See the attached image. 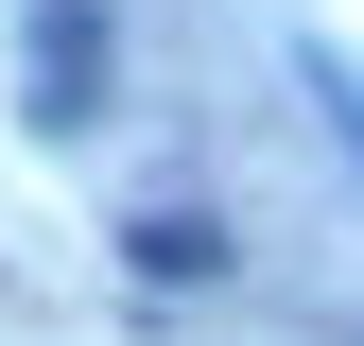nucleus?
Listing matches in <instances>:
<instances>
[{"mask_svg": "<svg viewBox=\"0 0 364 346\" xmlns=\"http://www.w3.org/2000/svg\"><path fill=\"white\" fill-rule=\"evenodd\" d=\"M87 104H105V18H87V0H53V18L18 35V121H35V139H70Z\"/></svg>", "mask_w": 364, "mask_h": 346, "instance_id": "f257e3e1", "label": "nucleus"}, {"mask_svg": "<svg viewBox=\"0 0 364 346\" xmlns=\"http://www.w3.org/2000/svg\"><path fill=\"white\" fill-rule=\"evenodd\" d=\"M122 260H139L156 294H208V277H225V260H243V242H225L208 208H139V225H122Z\"/></svg>", "mask_w": 364, "mask_h": 346, "instance_id": "f03ea898", "label": "nucleus"}, {"mask_svg": "<svg viewBox=\"0 0 364 346\" xmlns=\"http://www.w3.org/2000/svg\"><path fill=\"white\" fill-rule=\"evenodd\" d=\"M295 86H312V104H330V139L364 156V52H330V35H312V52H295Z\"/></svg>", "mask_w": 364, "mask_h": 346, "instance_id": "7ed1b4c3", "label": "nucleus"}]
</instances>
